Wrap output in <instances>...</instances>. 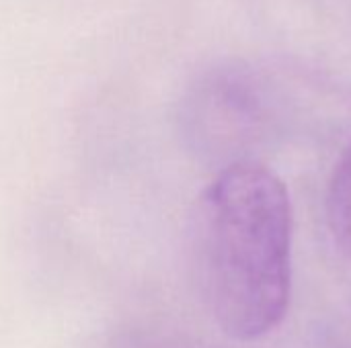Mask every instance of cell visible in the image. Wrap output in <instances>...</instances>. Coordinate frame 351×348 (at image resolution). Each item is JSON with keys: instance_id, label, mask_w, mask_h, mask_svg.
<instances>
[{"instance_id": "6da1fadb", "label": "cell", "mask_w": 351, "mask_h": 348, "mask_svg": "<svg viewBox=\"0 0 351 348\" xmlns=\"http://www.w3.org/2000/svg\"><path fill=\"white\" fill-rule=\"evenodd\" d=\"M197 293L216 326L257 340L286 318L292 287V203L257 162L224 166L202 191L189 228Z\"/></svg>"}, {"instance_id": "7a4b0ae2", "label": "cell", "mask_w": 351, "mask_h": 348, "mask_svg": "<svg viewBox=\"0 0 351 348\" xmlns=\"http://www.w3.org/2000/svg\"><path fill=\"white\" fill-rule=\"evenodd\" d=\"M327 224L339 250L351 258V142L339 156L329 180Z\"/></svg>"}, {"instance_id": "3957f363", "label": "cell", "mask_w": 351, "mask_h": 348, "mask_svg": "<svg viewBox=\"0 0 351 348\" xmlns=\"http://www.w3.org/2000/svg\"><path fill=\"white\" fill-rule=\"evenodd\" d=\"M113 348H193L171 340V338H162V336H154V334H146V332H128L123 336H119L115 340Z\"/></svg>"}]
</instances>
